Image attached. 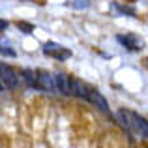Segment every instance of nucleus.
<instances>
[{"mask_svg":"<svg viewBox=\"0 0 148 148\" xmlns=\"http://www.w3.org/2000/svg\"><path fill=\"white\" fill-rule=\"evenodd\" d=\"M116 40H118V43H122L124 47L130 49V51H141L145 47V41L139 36H135V34H118Z\"/></svg>","mask_w":148,"mask_h":148,"instance_id":"nucleus-3","label":"nucleus"},{"mask_svg":"<svg viewBox=\"0 0 148 148\" xmlns=\"http://www.w3.org/2000/svg\"><path fill=\"white\" fill-rule=\"evenodd\" d=\"M56 86H58V92L64 96H69L71 94V79L64 73H56Z\"/></svg>","mask_w":148,"mask_h":148,"instance_id":"nucleus-8","label":"nucleus"},{"mask_svg":"<svg viewBox=\"0 0 148 148\" xmlns=\"http://www.w3.org/2000/svg\"><path fill=\"white\" fill-rule=\"evenodd\" d=\"M43 54H47L51 58H56V60H68L71 56V51L54 43V41H49V43L43 45Z\"/></svg>","mask_w":148,"mask_h":148,"instance_id":"nucleus-1","label":"nucleus"},{"mask_svg":"<svg viewBox=\"0 0 148 148\" xmlns=\"http://www.w3.org/2000/svg\"><path fill=\"white\" fill-rule=\"evenodd\" d=\"M130 120H131V126L137 130V133L141 135V137L148 139V122L143 116H139L137 112H130Z\"/></svg>","mask_w":148,"mask_h":148,"instance_id":"nucleus-4","label":"nucleus"},{"mask_svg":"<svg viewBox=\"0 0 148 148\" xmlns=\"http://www.w3.org/2000/svg\"><path fill=\"white\" fill-rule=\"evenodd\" d=\"M71 94H75L77 98H83V99L90 101L92 90L84 83H81V81H77V79H71Z\"/></svg>","mask_w":148,"mask_h":148,"instance_id":"nucleus-6","label":"nucleus"},{"mask_svg":"<svg viewBox=\"0 0 148 148\" xmlns=\"http://www.w3.org/2000/svg\"><path fill=\"white\" fill-rule=\"evenodd\" d=\"M90 103H94L96 107H98L99 111H103V112H107V111H109V103H107V99H105L98 90H92V94H90Z\"/></svg>","mask_w":148,"mask_h":148,"instance_id":"nucleus-9","label":"nucleus"},{"mask_svg":"<svg viewBox=\"0 0 148 148\" xmlns=\"http://www.w3.org/2000/svg\"><path fill=\"white\" fill-rule=\"evenodd\" d=\"M21 75H23V81H25L30 88L40 90V71H34V69L26 68V69H23V71H21Z\"/></svg>","mask_w":148,"mask_h":148,"instance_id":"nucleus-7","label":"nucleus"},{"mask_svg":"<svg viewBox=\"0 0 148 148\" xmlns=\"http://www.w3.org/2000/svg\"><path fill=\"white\" fill-rule=\"evenodd\" d=\"M0 26H2V30H6V28H8V23L2 21V23H0Z\"/></svg>","mask_w":148,"mask_h":148,"instance_id":"nucleus-14","label":"nucleus"},{"mask_svg":"<svg viewBox=\"0 0 148 148\" xmlns=\"http://www.w3.org/2000/svg\"><path fill=\"white\" fill-rule=\"evenodd\" d=\"M114 8H116L118 11H122V13H131V15L135 13L133 8H127V6H118V4H114Z\"/></svg>","mask_w":148,"mask_h":148,"instance_id":"nucleus-12","label":"nucleus"},{"mask_svg":"<svg viewBox=\"0 0 148 148\" xmlns=\"http://www.w3.org/2000/svg\"><path fill=\"white\" fill-rule=\"evenodd\" d=\"M40 90H45V92L58 90V86H56V77L51 75V73H47V71H40Z\"/></svg>","mask_w":148,"mask_h":148,"instance_id":"nucleus-5","label":"nucleus"},{"mask_svg":"<svg viewBox=\"0 0 148 148\" xmlns=\"http://www.w3.org/2000/svg\"><path fill=\"white\" fill-rule=\"evenodd\" d=\"M0 77H2V88H15L19 84L17 73H15L6 62L0 64Z\"/></svg>","mask_w":148,"mask_h":148,"instance_id":"nucleus-2","label":"nucleus"},{"mask_svg":"<svg viewBox=\"0 0 148 148\" xmlns=\"http://www.w3.org/2000/svg\"><path fill=\"white\" fill-rule=\"evenodd\" d=\"M17 28H19V30H23L25 34H32V32H34V26L30 25V23H23V21H19V23H17Z\"/></svg>","mask_w":148,"mask_h":148,"instance_id":"nucleus-11","label":"nucleus"},{"mask_svg":"<svg viewBox=\"0 0 148 148\" xmlns=\"http://www.w3.org/2000/svg\"><path fill=\"white\" fill-rule=\"evenodd\" d=\"M90 6V0H71V8L75 10H86Z\"/></svg>","mask_w":148,"mask_h":148,"instance_id":"nucleus-10","label":"nucleus"},{"mask_svg":"<svg viewBox=\"0 0 148 148\" xmlns=\"http://www.w3.org/2000/svg\"><path fill=\"white\" fill-rule=\"evenodd\" d=\"M2 54H4V56H15V53H13L11 49H8V47H6V43L2 45Z\"/></svg>","mask_w":148,"mask_h":148,"instance_id":"nucleus-13","label":"nucleus"}]
</instances>
